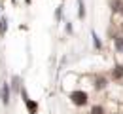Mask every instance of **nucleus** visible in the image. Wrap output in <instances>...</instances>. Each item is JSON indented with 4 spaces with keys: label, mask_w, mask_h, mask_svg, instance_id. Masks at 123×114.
I'll return each instance as SVG.
<instances>
[{
    "label": "nucleus",
    "mask_w": 123,
    "mask_h": 114,
    "mask_svg": "<svg viewBox=\"0 0 123 114\" xmlns=\"http://www.w3.org/2000/svg\"><path fill=\"white\" fill-rule=\"evenodd\" d=\"M87 99H89V97H87V93H85V91H80V89L70 93V101H72L76 107H83V105H87Z\"/></svg>",
    "instance_id": "obj_1"
},
{
    "label": "nucleus",
    "mask_w": 123,
    "mask_h": 114,
    "mask_svg": "<svg viewBox=\"0 0 123 114\" xmlns=\"http://www.w3.org/2000/svg\"><path fill=\"white\" fill-rule=\"evenodd\" d=\"M0 99H2L4 105L10 103V86H8V84H2V86H0Z\"/></svg>",
    "instance_id": "obj_2"
},
{
    "label": "nucleus",
    "mask_w": 123,
    "mask_h": 114,
    "mask_svg": "<svg viewBox=\"0 0 123 114\" xmlns=\"http://www.w3.org/2000/svg\"><path fill=\"white\" fill-rule=\"evenodd\" d=\"M25 105H27V110H29V114H36V112H38V103H36V101L27 99V101H25Z\"/></svg>",
    "instance_id": "obj_3"
},
{
    "label": "nucleus",
    "mask_w": 123,
    "mask_h": 114,
    "mask_svg": "<svg viewBox=\"0 0 123 114\" xmlns=\"http://www.w3.org/2000/svg\"><path fill=\"white\" fill-rule=\"evenodd\" d=\"M112 76H114V80H121V78H123V65H116V67H114Z\"/></svg>",
    "instance_id": "obj_4"
},
{
    "label": "nucleus",
    "mask_w": 123,
    "mask_h": 114,
    "mask_svg": "<svg viewBox=\"0 0 123 114\" xmlns=\"http://www.w3.org/2000/svg\"><path fill=\"white\" fill-rule=\"evenodd\" d=\"M19 82H21V78H19V76H13V78H12V89H13V91H21Z\"/></svg>",
    "instance_id": "obj_5"
},
{
    "label": "nucleus",
    "mask_w": 123,
    "mask_h": 114,
    "mask_svg": "<svg viewBox=\"0 0 123 114\" xmlns=\"http://www.w3.org/2000/svg\"><path fill=\"white\" fill-rule=\"evenodd\" d=\"M116 49L123 53V36H117V38H116Z\"/></svg>",
    "instance_id": "obj_6"
},
{
    "label": "nucleus",
    "mask_w": 123,
    "mask_h": 114,
    "mask_svg": "<svg viewBox=\"0 0 123 114\" xmlns=\"http://www.w3.org/2000/svg\"><path fill=\"white\" fill-rule=\"evenodd\" d=\"M95 87H97V89H104V87H106V80H104V78H98L97 84H95Z\"/></svg>",
    "instance_id": "obj_7"
},
{
    "label": "nucleus",
    "mask_w": 123,
    "mask_h": 114,
    "mask_svg": "<svg viewBox=\"0 0 123 114\" xmlns=\"http://www.w3.org/2000/svg\"><path fill=\"white\" fill-rule=\"evenodd\" d=\"M91 114H104V108H102L100 105H95L91 108Z\"/></svg>",
    "instance_id": "obj_8"
},
{
    "label": "nucleus",
    "mask_w": 123,
    "mask_h": 114,
    "mask_svg": "<svg viewBox=\"0 0 123 114\" xmlns=\"http://www.w3.org/2000/svg\"><path fill=\"white\" fill-rule=\"evenodd\" d=\"M93 44H95V48H97V49H100V46H102L100 40H98V36H97L95 33H93Z\"/></svg>",
    "instance_id": "obj_9"
},
{
    "label": "nucleus",
    "mask_w": 123,
    "mask_h": 114,
    "mask_svg": "<svg viewBox=\"0 0 123 114\" xmlns=\"http://www.w3.org/2000/svg\"><path fill=\"white\" fill-rule=\"evenodd\" d=\"M55 17H57V21L62 17V8H57V12H55Z\"/></svg>",
    "instance_id": "obj_10"
},
{
    "label": "nucleus",
    "mask_w": 123,
    "mask_h": 114,
    "mask_svg": "<svg viewBox=\"0 0 123 114\" xmlns=\"http://www.w3.org/2000/svg\"><path fill=\"white\" fill-rule=\"evenodd\" d=\"M119 12H121V15H123V4H121V8H119Z\"/></svg>",
    "instance_id": "obj_11"
},
{
    "label": "nucleus",
    "mask_w": 123,
    "mask_h": 114,
    "mask_svg": "<svg viewBox=\"0 0 123 114\" xmlns=\"http://www.w3.org/2000/svg\"><path fill=\"white\" fill-rule=\"evenodd\" d=\"M25 2H27V4H31V0H25Z\"/></svg>",
    "instance_id": "obj_12"
}]
</instances>
